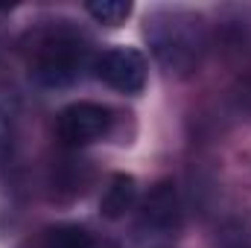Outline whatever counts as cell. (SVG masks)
<instances>
[{"label": "cell", "mask_w": 251, "mask_h": 248, "mask_svg": "<svg viewBox=\"0 0 251 248\" xmlns=\"http://www.w3.org/2000/svg\"><path fill=\"white\" fill-rule=\"evenodd\" d=\"M94 70H97V76L108 88H114L120 94H140L143 85H146V62L131 47H111V50H105L94 62Z\"/></svg>", "instance_id": "7a4b0ae2"}, {"label": "cell", "mask_w": 251, "mask_h": 248, "mask_svg": "<svg viewBox=\"0 0 251 248\" xmlns=\"http://www.w3.org/2000/svg\"><path fill=\"white\" fill-rule=\"evenodd\" d=\"M111 125V111L97 102H73L59 114V137L67 146H85L102 137Z\"/></svg>", "instance_id": "3957f363"}, {"label": "cell", "mask_w": 251, "mask_h": 248, "mask_svg": "<svg viewBox=\"0 0 251 248\" xmlns=\"http://www.w3.org/2000/svg\"><path fill=\"white\" fill-rule=\"evenodd\" d=\"M88 59V47L73 38V35H50L47 41H41L38 53H35V79L44 85H67L73 82Z\"/></svg>", "instance_id": "6da1fadb"}, {"label": "cell", "mask_w": 251, "mask_h": 248, "mask_svg": "<svg viewBox=\"0 0 251 248\" xmlns=\"http://www.w3.org/2000/svg\"><path fill=\"white\" fill-rule=\"evenodd\" d=\"M140 225L149 231H161V234H170L181 225V207H178L176 190L170 184H158L149 193L140 210Z\"/></svg>", "instance_id": "277c9868"}, {"label": "cell", "mask_w": 251, "mask_h": 248, "mask_svg": "<svg viewBox=\"0 0 251 248\" xmlns=\"http://www.w3.org/2000/svg\"><path fill=\"white\" fill-rule=\"evenodd\" d=\"M134 198H137V181L126 173H117L100 198V210L105 219H120L126 210H131Z\"/></svg>", "instance_id": "5b68a950"}, {"label": "cell", "mask_w": 251, "mask_h": 248, "mask_svg": "<svg viewBox=\"0 0 251 248\" xmlns=\"http://www.w3.org/2000/svg\"><path fill=\"white\" fill-rule=\"evenodd\" d=\"M44 248H97V240L82 225H59L47 234Z\"/></svg>", "instance_id": "8992f818"}, {"label": "cell", "mask_w": 251, "mask_h": 248, "mask_svg": "<svg viewBox=\"0 0 251 248\" xmlns=\"http://www.w3.org/2000/svg\"><path fill=\"white\" fill-rule=\"evenodd\" d=\"M9 143H12V120H9V114L0 108V161H3V155L9 152Z\"/></svg>", "instance_id": "ba28073f"}, {"label": "cell", "mask_w": 251, "mask_h": 248, "mask_svg": "<svg viewBox=\"0 0 251 248\" xmlns=\"http://www.w3.org/2000/svg\"><path fill=\"white\" fill-rule=\"evenodd\" d=\"M88 12H91L94 21H100L105 26H120L131 15V3H123V0H94V3H88Z\"/></svg>", "instance_id": "52a82bcc"}]
</instances>
